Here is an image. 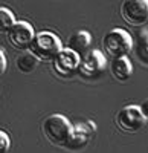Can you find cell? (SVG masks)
Returning <instances> with one entry per match:
<instances>
[{
    "label": "cell",
    "mask_w": 148,
    "mask_h": 153,
    "mask_svg": "<svg viewBox=\"0 0 148 153\" xmlns=\"http://www.w3.org/2000/svg\"><path fill=\"white\" fill-rule=\"evenodd\" d=\"M34 37H35L34 28L28 22H15L14 26H12L6 34L9 45L15 49H20V51L29 49Z\"/></svg>",
    "instance_id": "obj_8"
},
{
    "label": "cell",
    "mask_w": 148,
    "mask_h": 153,
    "mask_svg": "<svg viewBox=\"0 0 148 153\" xmlns=\"http://www.w3.org/2000/svg\"><path fill=\"white\" fill-rule=\"evenodd\" d=\"M141 110L144 112V115H145V117L148 118V98L144 101V103L141 104Z\"/></svg>",
    "instance_id": "obj_17"
},
{
    "label": "cell",
    "mask_w": 148,
    "mask_h": 153,
    "mask_svg": "<svg viewBox=\"0 0 148 153\" xmlns=\"http://www.w3.org/2000/svg\"><path fill=\"white\" fill-rule=\"evenodd\" d=\"M95 132H96V126L92 121H84V123L75 124L72 129V135L69 138L67 144L64 146V149L72 150V152H78V150L85 149L89 146V143L92 141Z\"/></svg>",
    "instance_id": "obj_6"
},
{
    "label": "cell",
    "mask_w": 148,
    "mask_h": 153,
    "mask_svg": "<svg viewBox=\"0 0 148 153\" xmlns=\"http://www.w3.org/2000/svg\"><path fill=\"white\" fill-rule=\"evenodd\" d=\"M90 43H92V37L87 31H77L75 34H72L69 37L67 48L72 49L73 52H77L78 55H81L89 49Z\"/></svg>",
    "instance_id": "obj_11"
},
{
    "label": "cell",
    "mask_w": 148,
    "mask_h": 153,
    "mask_svg": "<svg viewBox=\"0 0 148 153\" xmlns=\"http://www.w3.org/2000/svg\"><path fill=\"white\" fill-rule=\"evenodd\" d=\"M61 49H63L61 40L54 32H49V31L35 34L34 40L31 43V48H29V51L40 61H51V63L60 54Z\"/></svg>",
    "instance_id": "obj_2"
},
{
    "label": "cell",
    "mask_w": 148,
    "mask_h": 153,
    "mask_svg": "<svg viewBox=\"0 0 148 153\" xmlns=\"http://www.w3.org/2000/svg\"><path fill=\"white\" fill-rule=\"evenodd\" d=\"M121 17L130 26L139 28L148 22V0H124L121 5Z\"/></svg>",
    "instance_id": "obj_5"
},
{
    "label": "cell",
    "mask_w": 148,
    "mask_h": 153,
    "mask_svg": "<svg viewBox=\"0 0 148 153\" xmlns=\"http://www.w3.org/2000/svg\"><path fill=\"white\" fill-rule=\"evenodd\" d=\"M72 129H73V124H70V121L60 113H54L51 117H47L41 126L44 138L52 146L57 147H64L67 144L72 135Z\"/></svg>",
    "instance_id": "obj_1"
},
{
    "label": "cell",
    "mask_w": 148,
    "mask_h": 153,
    "mask_svg": "<svg viewBox=\"0 0 148 153\" xmlns=\"http://www.w3.org/2000/svg\"><path fill=\"white\" fill-rule=\"evenodd\" d=\"M147 117L141 110V106H125L116 115L118 127L125 133H136L147 124Z\"/></svg>",
    "instance_id": "obj_4"
},
{
    "label": "cell",
    "mask_w": 148,
    "mask_h": 153,
    "mask_svg": "<svg viewBox=\"0 0 148 153\" xmlns=\"http://www.w3.org/2000/svg\"><path fill=\"white\" fill-rule=\"evenodd\" d=\"M81 63V55H78L77 52H73L69 48H63L60 51V54L54 58L52 61V68L57 72V75L63 76V78H69L75 72H78Z\"/></svg>",
    "instance_id": "obj_7"
},
{
    "label": "cell",
    "mask_w": 148,
    "mask_h": 153,
    "mask_svg": "<svg viewBox=\"0 0 148 153\" xmlns=\"http://www.w3.org/2000/svg\"><path fill=\"white\" fill-rule=\"evenodd\" d=\"M110 74L118 81H127L133 74V65L127 57L112 58L110 61Z\"/></svg>",
    "instance_id": "obj_10"
},
{
    "label": "cell",
    "mask_w": 148,
    "mask_h": 153,
    "mask_svg": "<svg viewBox=\"0 0 148 153\" xmlns=\"http://www.w3.org/2000/svg\"><path fill=\"white\" fill-rule=\"evenodd\" d=\"M5 71H6V57L3 51H0V75H3Z\"/></svg>",
    "instance_id": "obj_16"
},
{
    "label": "cell",
    "mask_w": 148,
    "mask_h": 153,
    "mask_svg": "<svg viewBox=\"0 0 148 153\" xmlns=\"http://www.w3.org/2000/svg\"><path fill=\"white\" fill-rule=\"evenodd\" d=\"M133 51L141 65L148 66V32L139 34L136 45H133Z\"/></svg>",
    "instance_id": "obj_13"
},
{
    "label": "cell",
    "mask_w": 148,
    "mask_h": 153,
    "mask_svg": "<svg viewBox=\"0 0 148 153\" xmlns=\"http://www.w3.org/2000/svg\"><path fill=\"white\" fill-rule=\"evenodd\" d=\"M14 12L5 6H0V34H8V31L14 26Z\"/></svg>",
    "instance_id": "obj_14"
},
{
    "label": "cell",
    "mask_w": 148,
    "mask_h": 153,
    "mask_svg": "<svg viewBox=\"0 0 148 153\" xmlns=\"http://www.w3.org/2000/svg\"><path fill=\"white\" fill-rule=\"evenodd\" d=\"M11 147V139L9 135L3 130H0V153H8Z\"/></svg>",
    "instance_id": "obj_15"
},
{
    "label": "cell",
    "mask_w": 148,
    "mask_h": 153,
    "mask_svg": "<svg viewBox=\"0 0 148 153\" xmlns=\"http://www.w3.org/2000/svg\"><path fill=\"white\" fill-rule=\"evenodd\" d=\"M105 66H107V60L101 51H90L81 58L78 74L84 78H95V76L104 72Z\"/></svg>",
    "instance_id": "obj_9"
},
{
    "label": "cell",
    "mask_w": 148,
    "mask_h": 153,
    "mask_svg": "<svg viewBox=\"0 0 148 153\" xmlns=\"http://www.w3.org/2000/svg\"><path fill=\"white\" fill-rule=\"evenodd\" d=\"M38 63H40V60L29 51V52H23L21 55L17 57L15 66H17V69H18L21 74H26V75H28V74H32V72L37 69Z\"/></svg>",
    "instance_id": "obj_12"
},
{
    "label": "cell",
    "mask_w": 148,
    "mask_h": 153,
    "mask_svg": "<svg viewBox=\"0 0 148 153\" xmlns=\"http://www.w3.org/2000/svg\"><path fill=\"white\" fill-rule=\"evenodd\" d=\"M133 38L131 35L121 29V28H116V29H112L108 31L104 38H102V49L104 52L112 57V58H121V57H127L131 49H133Z\"/></svg>",
    "instance_id": "obj_3"
}]
</instances>
